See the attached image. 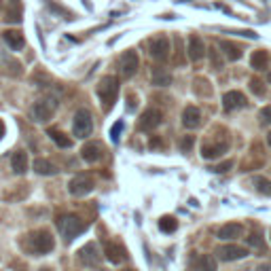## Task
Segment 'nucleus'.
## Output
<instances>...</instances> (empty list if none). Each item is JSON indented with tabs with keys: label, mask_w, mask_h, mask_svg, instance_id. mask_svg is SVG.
Returning a JSON list of instances; mask_svg holds the SVG:
<instances>
[{
	"label": "nucleus",
	"mask_w": 271,
	"mask_h": 271,
	"mask_svg": "<svg viewBox=\"0 0 271 271\" xmlns=\"http://www.w3.org/2000/svg\"><path fill=\"white\" fill-rule=\"evenodd\" d=\"M11 168H13V172H15V174H26V169H28V153H24V151L13 153Z\"/></svg>",
	"instance_id": "obj_23"
},
{
	"label": "nucleus",
	"mask_w": 271,
	"mask_h": 271,
	"mask_svg": "<svg viewBox=\"0 0 271 271\" xmlns=\"http://www.w3.org/2000/svg\"><path fill=\"white\" fill-rule=\"evenodd\" d=\"M148 51H151V55L157 62H166L169 58V38L166 36V34L155 36L151 40V45H148Z\"/></svg>",
	"instance_id": "obj_10"
},
{
	"label": "nucleus",
	"mask_w": 271,
	"mask_h": 271,
	"mask_svg": "<svg viewBox=\"0 0 271 271\" xmlns=\"http://www.w3.org/2000/svg\"><path fill=\"white\" fill-rule=\"evenodd\" d=\"M254 187H256V191H259V193L271 195V180H267V178L256 176V178H254Z\"/></svg>",
	"instance_id": "obj_30"
},
{
	"label": "nucleus",
	"mask_w": 271,
	"mask_h": 271,
	"mask_svg": "<svg viewBox=\"0 0 271 271\" xmlns=\"http://www.w3.org/2000/svg\"><path fill=\"white\" fill-rule=\"evenodd\" d=\"M81 157L87 163H98L104 157V148L100 142H87V144L81 148Z\"/></svg>",
	"instance_id": "obj_16"
},
{
	"label": "nucleus",
	"mask_w": 271,
	"mask_h": 271,
	"mask_svg": "<svg viewBox=\"0 0 271 271\" xmlns=\"http://www.w3.org/2000/svg\"><path fill=\"white\" fill-rule=\"evenodd\" d=\"M94 187H96V182L87 172H78L76 176L70 178V182H68V191H70V195H74V197L89 195L91 191H94Z\"/></svg>",
	"instance_id": "obj_6"
},
{
	"label": "nucleus",
	"mask_w": 271,
	"mask_h": 271,
	"mask_svg": "<svg viewBox=\"0 0 271 271\" xmlns=\"http://www.w3.org/2000/svg\"><path fill=\"white\" fill-rule=\"evenodd\" d=\"M4 132H6V127H4V123H2V119H0V140H2Z\"/></svg>",
	"instance_id": "obj_39"
},
{
	"label": "nucleus",
	"mask_w": 271,
	"mask_h": 271,
	"mask_svg": "<svg viewBox=\"0 0 271 271\" xmlns=\"http://www.w3.org/2000/svg\"><path fill=\"white\" fill-rule=\"evenodd\" d=\"M193 144H195V136H184V138H182L180 142H178V146H180V151H182V153H189Z\"/></svg>",
	"instance_id": "obj_32"
},
{
	"label": "nucleus",
	"mask_w": 271,
	"mask_h": 271,
	"mask_svg": "<svg viewBox=\"0 0 271 271\" xmlns=\"http://www.w3.org/2000/svg\"><path fill=\"white\" fill-rule=\"evenodd\" d=\"M121 130H123V121H117V123L110 127V138H112V142H119V134H121Z\"/></svg>",
	"instance_id": "obj_35"
},
{
	"label": "nucleus",
	"mask_w": 271,
	"mask_h": 271,
	"mask_svg": "<svg viewBox=\"0 0 271 271\" xmlns=\"http://www.w3.org/2000/svg\"><path fill=\"white\" fill-rule=\"evenodd\" d=\"M267 144H269V146H271V132H269V134H267Z\"/></svg>",
	"instance_id": "obj_41"
},
{
	"label": "nucleus",
	"mask_w": 271,
	"mask_h": 271,
	"mask_svg": "<svg viewBox=\"0 0 271 271\" xmlns=\"http://www.w3.org/2000/svg\"><path fill=\"white\" fill-rule=\"evenodd\" d=\"M78 261H81L83 265H87V267L98 265V263L102 261V256H100V250H98V244H94V241L85 244L81 250H78Z\"/></svg>",
	"instance_id": "obj_12"
},
{
	"label": "nucleus",
	"mask_w": 271,
	"mask_h": 271,
	"mask_svg": "<svg viewBox=\"0 0 271 271\" xmlns=\"http://www.w3.org/2000/svg\"><path fill=\"white\" fill-rule=\"evenodd\" d=\"M231 168H233V161L229 159V161H223V163H218V166H214V168H212V172L223 174V172H227V169H231Z\"/></svg>",
	"instance_id": "obj_36"
},
{
	"label": "nucleus",
	"mask_w": 271,
	"mask_h": 271,
	"mask_svg": "<svg viewBox=\"0 0 271 271\" xmlns=\"http://www.w3.org/2000/svg\"><path fill=\"white\" fill-rule=\"evenodd\" d=\"M58 229H60V233H62L64 241H72L76 235L85 233L87 225H85L78 216H74V214H66V216L58 218Z\"/></svg>",
	"instance_id": "obj_3"
},
{
	"label": "nucleus",
	"mask_w": 271,
	"mask_h": 271,
	"mask_svg": "<svg viewBox=\"0 0 271 271\" xmlns=\"http://www.w3.org/2000/svg\"><path fill=\"white\" fill-rule=\"evenodd\" d=\"M199 123H202V112H199L197 106H187V108L182 110V125L189 127V130H195V127H199Z\"/></svg>",
	"instance_id": "obj_18"
},
{
	"label": "nucleus",
	"mask_w": 271,
	"mask_h": 271,
	"mask_svg": "<svg viewBox=\"0 0 271 271\" xmlns=\"http://www.w3.org/2000/svg\"><path fill=\"white\" fill-rule=\"evenodd\" d=\"M256 271H271V265H261V267L256 269Z\"/></svg>",
	"instance_id": "obj_40"
},
{
	"label": "nucleus",
	"mask_w": 271,
	"mask_h": 271,
	"mask_svg": "<svg viewBox=\"0 0 271 271\" xmlns=\"http://www.w3.org/2000/svg\"><path fill=\"white\" fill-rule=\"evenodd\" d=\"M47 136H49V138H51L60 148H70V146H72V138H68V136L64 134V132H60L58 127H49Z\"/></svg>",
	"instance_id": "obj_24"
},
{
	"label": "nucleus",
	"mask_w": 271,
	"mask_h": 271,
	"mask_svg": "<svg viewBox=\"0 0 271 271\" xmlns=\"http://www.w3.org/2000/svg\"><path fill=\"white\" fill-rule=\"evenodd\" d=\"M72 132L76 138H89L91 132H94V119H91V112L87 108H78L74 112V121H72Z\"/></svg>",
	"instance_id": "obj_5"
},
{
	"label": "nucleus",
	"mask_w": 271,
	"mask_h": 271,
	"mask_svg": "<svg viewBox=\"0 0 271 271\" xmlns=\"http://www.w3.org/2000/svg\"><path fill=\"white\" fill-rule=\"evenodd\" d=\"M210 64H212V68H216V70H220L223 68V64H225L216 49H210Z\"/></svg>",
	"instance_id": "obj_31"
},
{
	"label": "nucleus",
	"mask_w": 271,
	"mask_h": 271,
	"mask_svg": "<svg viewBox=\"0 0 271 271\" xmlns=\"http://www.w3.org/2000/svg\"><path fill=\"white\" fill-rule=\"evenodd\" d=\"M159 229L163 233H174L178 229V220L174 216H161L159 218Z\"/></svg>",
	"instance_id": "obj_29"
},
{
	"label": "nucleus",
	"mask_w": 271,
	"mask_h": 271,
	"mask_svg": "<svg viewBox=\"0 0 271 271\" xmlns=\"http://www.w3.org/2000/svg\"><path fill=\"white\" fill-rule=\"evenodd\" d=\"M21 248L32 256H40V254H47L53 250L55 239L47 229H36V231H30L21 239Z\"/></svg>",
	"instance_id": "obj_1"
},
{
	"label": "nucleus",
	"mask_w": 271,
	"mask_h": 271,
	"mask_svg": "<svg viewBox=\"0 0 271 271\" xmlns=\"http://www.w3.org/2000/svg\"><path fill=\"white\" fill-rule=\"evenodd\" d=\"M176 47H178V53H176V64H180V66H184V55H182V40L176 38Z\"/></svg>",
	"instance_id": "obj_37"
},
{
	"label": "nucleus",
	"mask_w": 271,
	"mask_h": 271,
	"mask_svg": "<svg viewBox=\"0 0 271 271\" xmlns=\"http://www.w3.org/2000/svg\"><path fill=\"white\" fill-rule=\"evenodd\" d=\"M241 233H244V227L239 223H227L218 229V239H225V241H231V239H237L241 237Z\"/></svg>",
	"instance_id": "obj_19"
},
{
	"label": "nucleus",
	"mask_w": 271,
	"mask_h": 271,
	"mask_svg": "<svg viewBox=\"0 0 271 271\" xmlns=\"http://www.w3.org/2000/svg\"><path fill=\"white\" fill-rule=\"evenodd\" d=\"M187 53H189V60L193 62H199L205 55V45L202 36H197V34H193V36H189V47H187Z\"/></svg>",
	"instance_id": "obj_17"
},
{
	"label": "nucleus",
	"mask_w": 271,
	"mask_h": 271,
	"mask_svg": "<svg viewBox=\"0 0 271 271\" xmlns=\"http://www.w3.org/2000/svg\"><path fill=\"white\" fill-rule=\"evenodd\" d=\"M259 142H254L252 144V151L248 153V157L244 161H241V169L244 172H252V169H256V168H261L263 163H265V155H263L261 151H259Z\"/></svg>",
	"instance_id": "obj_14"
},
{
	"label": "nucleus",
	"mask_w": 271,
	"mask_h": 271,
	"mask_svg": "<svg viewBox=\"0 0 271 271\" xmlns=\"http://www.w3.org/2000/svg\"><path fill=\"white\" fill-rule=\"evenodd\" d=\"M250 91L254 96H263L265 94V87H263V83L259 81V78H250Z\"/></svg>",
	"instance_id": "obj_33"
},
{
	"label": "nucleus",
	"mask_w": 271,
	"mask_h": 271,
	"mask_svg": "<svg viewBox=\"0 0 271 271\" xmlns=\"http://www.w3.org/2000/svg\"><path fill=\"white\" fill-rule=\"evenodd\" d=\"M104 256H106V261L112 263V265H121V263L125 261L127 252L119 241H106L104 244Z\"/></svg>",
	"instance_id": "obj_13"
},
{
	"label": "nucleus",
	"mask_w": 271,
	"mask_h": 271,
	"mask_svg": "<svg viewBox=\"0 0 271 271\" xmlns=\"http://www.w3.org/2000/svg\"><path fill=\"white\" fill-rule=\"evenodd\" d=\"M119 68H121V74H123L125 78H132L136 72H138V68H140L138 53H136L134 49L125 51L123 55H121V60H119Z\"/></svg>",
	"instance_id": "obj_9"
},
{
	"label": "nucleus",
	"mask_w": 271,
	"mask_h": 271,
	"mask_svg": "<svg viewBox=\"0 0 271 271\" xmlns=\"http://www.w3.org/2000/svg\"><path fill=\"white\" fill-rule=\"evenodd\" d=\"M4 21H6V24H19V21H21V4H19V0H11V2H9Z\"/></svg>",
	"instance_id": "obj_28"
},
{
	"label": "nucleus",
	"mask_w": 271,
	"mask_h": 271,
	"mask_svg": "<svg viewBox=\"0 0 271 271\" xmlns=\"http://www.w3.org/2000/svg\"><path fill=\"white\" fill-rule=\"evenodd\" d=\"M269 66V53L259 49V51H254L250 55V68L252 70H267Z\"/></svg>",
	"instance_id": "obj_25"
},
{
	"label": "nucleus",
	"mask_w": 271,
	"mask_h": 271,
	"mask_svg": "<svg viewBox=\"0 0 271 271\" xmlns=\"http://www.w3.org/2000/svg\"><path fill=\"white\" fill-rule=\"evenodd\" d=\"M259 119H261V125H271V106H265V108H261Z\"/></svg>",
	"instance_id": "obj_34"
},
{
	"label": "nucleus",
	"mask_w": 271,
	"mask_h": 271,
	"mask_svg": "<svg viewBox=\"0 0 271 271\" xmlns=\"http://www.w3.org/2000/svg\"><path fill=\"white\" fill-rule=\"evenodd\" d=\"M96 94H98L100 100H102L104 110H110L112 106H115V102H117V96H119V78L115 74L104 76L102 81L98 83Z\"/></svg>",
	"instance_id": "obj_2"
},
{
	"label": "nucleus",
	"mask_w": 271,
	"mask_h": 271,
	"mask_svg": "<svg viewBox=\"0 0 271 271\" xmlns=\"http://www.w3.org/2000/svg\"><path fill=\"white\" fill-rule=\"evenodd\" d=\"M2 38H4L6 45L13 49V51H21V49H24V45H26L24 34H21L19 30H4V32H2Z\"/></svg>",
	"instance_id": "obj_20"
},
{
	"label": "nucleus",
	"mask_w": 271,
	"mask_h": 271,
	"mask_svg": "<svg viewBox=\"0 0 271 271\" xmlns=\"http://www.w3.org/2000/svg\"><path fill=\"white\" fill-rule=\"evenodd\" d=\"M55 110H58V98L47 96V98H42V100H38V102L34 104L32 117L36 121H49L55 115Z\"/></svg>",
	"instance_id": "obj_7"
},
{
	"label": "nucleus",
	"mask_w": 271,
	"mask_h": 271,
	"mask_svg": "<svg viewBox=\"0 0 271 271\" xmlns=\"http://www.w3.org/2000/svg\"><path fill=\"white\" fill-rule=\"evenodd\" d=\"M193 263H195L197 271H216V261H214V256H210V254H199Z\"/></svg>",
	"instance_id": "obj_27"
},
{
	"label": "nucleus",
	"mask_w": 271,
	"mask_h": 271,
	"mask_svg": "<svg viewBox=\"0 0 271 271\" xmlns=\"http://www.w3.org/2000/svg\"><path fill=\"white\" fill-rule=\"evenodd\" d=\"M246 241H248V244H250V246H256V248H263V237H261V235H259V233H252V235H250V237H248Z\"/></svg>",
	"instance_id": "obj_38"
},
{
	"label": "nucleus",
	"mask_w": 271,
	"mask_h": 271,
	"mask_svg": "<svg viewBox=\"0 0 271 271\" xmlns=\"http://www.w3.org/2000/svg\"><path fill=\"white\" fill-rule=\"evenodd\" d=\"M246 106V96L241 94V91L233 89V91H227V94L223 96V108L227 112L231 110H237V108H244Z\"/></svg>",
	"instance_id": "obj_15"
},
{
	"label": "nucleus",
	"mask_w": 271,
	"mask_h": 271,
	"mask_svg": "<svg viewBox=\"0 0 271 271\" xmlns=\"http://www.w3.org/2000/svg\"><path fill=\"white\" fill-rule=\"evenodd\" d=\"M216 256L220 261H239L248 256V248L237 246V244H225L216 248Z\"/></svg>",
	"instance_id": "obj_11"
},
{
	"label": "nucleus",
	"mask_w": 271,
	"mask_h": 271,
	"mask_svg": "<svg viewBox=\"0 0 271 271\" xmlns=\"http://www.w3.org/2000/svg\"><path fill=\"white\" fill-rule=\"evenodd\" d=\"M218 47L223 49V55H225V58L229 60V62H237L241 55H244V53H241V49L235 45V42H231V40H220Z\"/></svg>",
	"instance_id": "obj_21"
},
{
	"label": "nucleus",
	"mask_w": 271,
	"mask_h": 271,
	"mask_svg": "<svg viewBox=\"0 0 271 271\" xmlns=\"http://www.w3.org/2000/svg\"><path fill=\"white\" fill-rule=\"evenodd\" d=\"M229 148V136H212V138L203 140L202 144V157L203 159H216Z\"/></svg>",
	"instance_id": "obj_4"
},
{
	"label": "nucleus",
	"mask_w": 271,
	"mask_h": 271,
	"mask_svg": "<svg viewBox=\"0 0 271 271\" xmlns=\"http://www.w3.org/2000/svg\"><path fill=\"white\" fill-rule=\"evenodd\" d=\"M34 172L40 174V176H53V174H58V168H55L49 159H42V157H38V159L34 161Z\"/></svg>",
	"instance_id": "obj_26"
},
{
	"label": "nucleus",
	"mask_w": 271,
	"mask_h": 271,
	"mask_svg": "<svg viewBox=\"0 0 271 271\" xmlns=\"http://www.w3.org/2000/svg\"><path fill=\"white\" fill-rule=\"evenodd\" d=\"M153 85L155 87H168L169 83H172V74H169L168 68H153Z\"/></svg>",
	"instance_id": "obj_22"
},
{
	"label": "nucleus",
	"mask_w": 271,
	"mask_h": 271,
	"mask_svg": "<svg viewBox=\"0 0 271 271\" xmlns=\"http://www.w3.org/2000/svg\"><path fill=\"white\" fill-rule=\"evenodd\" d=\"M163 121V112L159 108H146L138 119V130L140 132H151L155 127H159Z\"/></svg>",
	"instance_id": "obj_8"
}]
</instances>
